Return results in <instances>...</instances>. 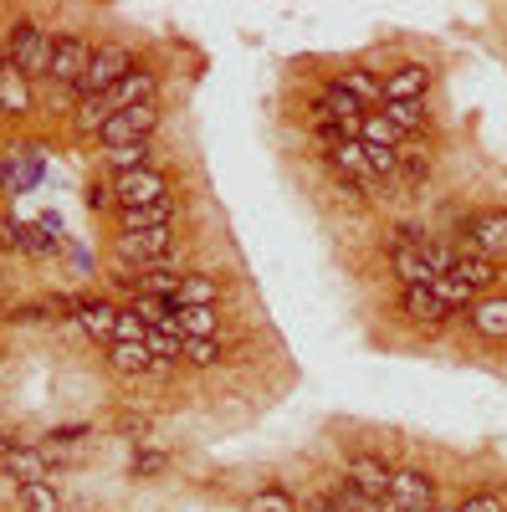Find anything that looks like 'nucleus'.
Listing matches in <instances>:
<instances>
[{
	"label": "nucleus",
	"mask_w": 507,
	"mask_h": 512,
	"mask_svg": "<svg viewBox=\"0 0 507 512\" xmlns=\"http://www.w3.org/2000/svg\"><path fill=\"white\" fill-rule=\"evenodd\" d=\"M0 47H6V67H16L21 77H52L57 36L41 21H11L0 31Z\"/></svg>",
	"instance_id": "nucleus-1"
},
{
	"label": "nucleus",
	"mask_w": 507,
	"mask_h": 512,
	"mask_svg": "<svg viewBox=\"0 0 507 512\" xmlns=\"http://www.w3.org/2000/svg\"><path fill=\"white\" fill-rule=\"evenodd\" d=\"M129 118H134L139 134L149 139V134H154V123H159V108H154V103H144V108H129Z\"/></svg>",
	"instance_id": "nucleus-38"
},
{
	"label": "nucleus",
	"mask_w": 507,
	"mask_h": 512,
	"mask_svg": "<svg viewBox=\"0 0 507 512\" xmlns=\"http://www.w3.org/2000/svg\"><path fill=\"white\" fill-rule=\"evenodd\" d=\"M400 313H405L410 323H420V328H431V333L451 323V308L441 303L431 287H405V292H400Z\"/></svg>",
	"instance_id": "nucleus-12"
},
{
	"label": "nucleus",
	"mask_w": 507,
	"mask_h": 512,
	"mask_svg": "<svg viewBox=\"0 0 507 512\" xmlns=\"http://www.w3.org/2000/svg\"><path fill=\"white\" fill-rule=\"evenodd\" d=\"M0 108L6 113H31V77H21L16 67L0 72Z\"/></svg>",
	"instance_id": "nucleus-23"
},
{
	"label": "nucleus",
	"mask_w": 507,
	"mask_h": 512,
	"mask_svg": "<svg viewBox=\"0 0 507 512\" xmlns=\"http://www.w3.org/2000/svg\"><path fill=\"white\" fill-rule=\"evenodd\" d=\"M88 205H93V210H118V190H113V185H93V190H88Z\"/></svg>",
	"instance_id": "nucleus-39"
},
{
	"label": "nucleus",
	"mask_w": 507,
	"mask_h": 512,
	"mask_svg": "<svg viewBox=\"0 0 507 512\" xmlns=\"http://www.w3.org/2000/svg\"><path fill=\"white\" fill-rule=\"evenodd\" d=\"M185 364H190V369L221 364V338H185Z\"/></svg>",
	"instance_id": "nucleus-33"
},
{
	"label": "nucleus",
	"mask_w": 507,
	"mask_h": 512,
	"mask_svg": "<svg viewBox=\"0 0 507 512\" xmlns=\"http://www.w3.org/2000/svg\"><path fill=\"white\" fill-rule=\"evenodd\" d=\"M390 272L405 282V287H431L436 272L426 262V241H395L390 246Z\"/></svg>",
	"instance_id": "nucleus-10"
},
{
	"label": "nucleus",
	"mask_w": 507,
	"mask_h": 512,
	"mask_svg": "<svg viewBox=\"0 0 507 512\" xmlns=\"http://www.w3.org/2000/svg\"><path fill=\"white\" fill-rule=\"evenodd\" d=\"M385 118L400 134H426V103H385Z\"/></svg>",
	"instance_id": "nucleus-29"
},
{
	"label": "nucleus",
	"mask_w": 507,
	"mask_h": 512,
	"mask_svg": "<svg viewBox=\"0 0 507 512\" xmlns=\"http://www.w3.org/2000/svg\"><path fill=\"white\" fill-rule=\"evenodd\" d=\"M333 82H338V88H344L349 98H359V108H369V103H385V82H379V77H369L364 67H349V72H338Z\"/></svg>",
	"instance_id": "nucleus-20"
},
{
	"label": "nucleus",
	"mask_w": 507,
	"mask_h": 512,
	"mask_svg": "<svg viewBox=\"0 0 507 512\" xmlns=\"http://www.w3.org/2000/svg\"><path fill=\"white\" fill-rule=\"evenodd\" d=\"M385 502H390V512H436V482H431V472H415V466L395 472Z\"/></svg>",
	"instance_id": "nucleus-5"
},
{
	"label": "nucleus",
	"mask_w": 507,
	"mask_h": 512,
	"mask_svg": "<svg viewBox=\"0 0 507 512\" xmlns=\"http://www.w3.org/2000/svg\"><path fill=\"white\" fill-rule=\"evenodd\" d=\"M108 149H123V144H139L144 134H139V128H134V118L129 113H113L108 123H103V134H98Z\"/></svg>",
	"instance_id": "nucleus-32"
},
{
	"label": "nucleus",
	"mask_w": 507,
	"mask_h": 512,
	"mask_svg": "<svg viewBox=\"0 0 507 512\" xmlns=\"http://www.w3.org/2000/svg\"><path fill=\"white\" fill-rule=\"evenodd\" d=\"M461 512H507V497L502 492H472L461 502Z\"/></svg>",
	"instance_id": "nucleus-37"
},
{
	"label": "nucleus",
	"mask_w": 507,
	"mask_h": 512,
	"mask_svg": "<svg viewBox=\"0 0 507 512\" xmlns=\"http://www.w3.org/2000/svg\"><path fill=\"white\" fill-rule=\"evenodd\" d=\"M467 323L477 338H507V297H477L467 308Z\"/></svg>",
	"instance_id": "nucleus-18"
},
{
	"label": "nucleus",
	"mask_w": 507,
	"mask_h": 512,
	"mask_svg": "<svg viewBox=\"0 0 507 512\" xmlns=\"http://www.w3.org/2000/svg\"><path fill=\"white\" fill-rule=\"evenodd\" d=\"M467 256H487V262H502L507 256V210H482L467 226Z\"/></svg>",
	"instance_id": "nucleus-6"
},
{
	"label": "nucleus",
	"mask_w": 507,
	"mask_h": 512,
	"mask_svg": "<svg viewBox=\"0 0 507 512\" xmlns=\"http://www.w3.org/2000/svg\"><path fill=\"white\" fill-rule=\"evenodd\" d=\"M72 313H77V323H82L88 338H113L118 333V308L103 303V297H82V303H72Z\"/></svg>",
	"instance_id": "nucleus-17"
},
{
	"label": "nucleus",
	"mask_w": 507,
	"mask_h": 512,
	"mask_svg": "<svg viewBox=\"0 0 507 512\" xmlns=\"http://www.w3.org/2000/svg\"><path fill=\"white\" fill-rule=\"evenodd\" d=\"M6 446H11V441H6V436H0V451H6Z\"/></svg>",
	"instance_id": "nucleus-43"
},
{
	"label": "nucleus",
	"mask_w": 507,
	"mask_h": 512,
	"mask_svg": "<svg viewBox=\"0 0 507 512\" xmlns=\"http://www.w3.org/2000/svg\"><path fill=\"white\" fill-rule=\"evenodd\" d=\"M47 466H52V456L41 446H6V451H0V472L16 477L21 487L26 482H47Z\"/></svg>",
	"instance_id": "nucleus-13"
},
{
	"label": "nucleus",
	"mask_w": 507,
	"mask_h": 512,
	"mask_svg": "<svg viewBox=\"0 0 507 512\" xmlns=\"http://www.w3.org/2000/svg\"><path fill=\"white\" fill-rule=\"evenodd\" d=\"M359 139H364V149H400V144H405V134H400L385 113H364Z\"/></svg>",
	"instance_id": "nucleus-21"
},
{
	"label": "nucleus",
	"mask_w": 507,
	"mask_h": 512,
	"mask_svg": "<svg viewBox=\"0 0 507 512\" xmlns=\"http://www.w3.org/2000/svg\"><path fill=\"white\" fill-rule=\"evenodd\" d=\"M436 512H461V507H436Z\"/></svg>",
	"instance_id": "nucleus-42"
},
{
	"label": "nucleus",
	"mask_w": 507,
	"mask_h": 512,
	"mask_svg": "<svg viewBox=\"0 0 507 512\" xmlns=\"http://www.w3.org/2000/svg\"><path fill=\"white\" fill-rule=\"evenodd\" d=\"M113 190H118V205H159L169 195V180L159 169H134V175H113Z\"/></svg>",
	"instance_id": "nucleus-9"
},
{
	"label": "nucleus",
	"mask_w": 507,
	"mask_h": 512,
	"mask_svg": "<svg viewBox=\"0 0 507 512\" xmlns=\"http://www.w3.org/2000/svg\"><path fill=\"white\" fill-rule=\"evenodd\" d=\"M21 507L26 512H62V497H57L52 482H26L21 487Z\"/></svg>",
	"instance_id": "nucleus-31"
},
{
	"label": "nucleus",
	"mask_w": 507,
	"mask_h": 512,
	"mask_svg": "<svg viewBox=\"0 0 507 512\" xmlns=\"http://www.w3.org/2000/svg\"><path fill=\"white\" fill-rule=\"evenodd\" d=\"M129 72H134V52L123 47V41H103V47L93 52V62H88V77H82L77 98H108Z\"/></svg>",
	"instance_id": "nucleus-2"
},
{
	"label": "nucleus",
	"mask_w": 507,
	"mask_h": 512,
	"mask_svg": "<svg viewBox=\"0 0 507 512\" xmlns=\"http://www.w3.org/2000/svg\"><path fill=\"white\" fill-rule=\"evenodd\" d=\"M344 482H349L354 492H364L369 502H385V497H390V482H395V466H390L385 456H374V451H354V456L344 461Z\"/></svg>",
	"instance_id": "nucleus-3"
},
{
	"label": "nucleus",
	"mask_w": 507,
	"mask_h": 512,
	"mask_svg": "<svg viewBox=\"0 0 507 512\" xmlns=\"http://www.w3.org/2000/svg\"><path fill=\"white\" fill-rule=\"evenodd\" d=\"M164 466H169V456H164V451H134L129 472H134V477H159Z\"/></svg>",
	"instance_id": "nucleus-36"
},
{
	"label": "nucleus",
	"mask_w": 507,
	"mask_h": 512,
	"mask_svg": "<svg viewBox=\"0 0 507 512\" xmlns=\"http://www.w3.org/2000/svg\"><path fill=\"white\" fill-rule=\"evenodd\" d=\"M118 431H123V436H149V420L134 415V410H123V415H118Z\"/></svg>",
	"instance_id": "nucleus-40"
},
{
	"label": "nucleus",
	"mask_w": 507,
	"mask_h": 512,
	"mask_svg": "<svg viewBox=\"0 0 507 512\" xmlns=\"http://www.w3.org/2000/svg\"><path fill=\"white\" fill-rule=\"evenodd\" d=\"M0 72H6V47H0Z\"/></svg>",
	"instance_id": "nucleus-41"
},
{
	"label": "nucleus",
	"mask_w": 507,
	"mask_h": 512,
	"mask_svg": "<svg viewBox=\"0 0 507 512\" xmlns=\"http://www.w3.org/2000/svg\"><path fill=\"white\" fill-rule=\"evenodd\" d=\"M451 277L472 282V287L482 292L487 282H497V262H487V256H467V251H461V262H456V272H451Z\"/></svg>",
	"instance_id": "nucleus-30"
},
{
	"label": "nucleus",
	"mask_w": 507,
	"mask_h": 512,
	"mask_svg": "<svg viewBox=\"0 0 507 512\" xmlns=\"http://www.w3.org/2000/svg\"><path fill=\"white\" fill-rule=\"evenodd\" d=\"M246 512H298V497L287 487H262V492L246 497Z\"/></svg>",
	"instance_id": "nucleus-28"
},
{
	"label": "nucleus",
	"mask_w": 507,
	"mask_h": 512,
	"mask_svg": "<svg viewBox=\"0 0 507 512\" xmlns=\"http://www.w3.org/2000/svg\"><path fill=\"white\" fill-rule=\"evenodd\" d=\"M108 103L103 98H77V128L82 134H103V123H108Z\"/></svg>",
	"instance_id": "nucleus-34"
},
{
	"label": "nucleus",
	"mask_w": 507,
	"mask_h": 512,
	"mask_svg": "<svg viewBox=\"0 0 507 512\" xmlns=\"http://www.w3.org/2000/svg\"><path fill=\"white\" fill-rule=\"evenodd\" d=\"M113 246H118V262H129L134 272L159 267L164 256H175V236H169V226H159V231H139V236H118Z\"/></svg>",
	"instance_id": "nucleus-4"
},
{
	"label": "nucleus",
	"mask_w": 507,
	"mask_h": 512,
	"mask_svg": "<svg viewBox=\"0 0 507 512\" xmlns=\"http://www.w3.org/2000/svg\"><path fill=\"white\" fill-rule=\"evenodd\" d=\"M328 164L338 169V180H354V185H374L379 175L369 169V149H364V139H344L333 154H328Z\"/></svg>",
	"instance_id": "nucleus-16"
},
{
	"label": "nucleus",
	"mask_w": 507,
	"mask_h": 512,
	"mask_svg": "<svg viewBox=\"0 0 507 512\" xmlns=\"http://www.w3.org/2000/svg\"><path fill=\"white\" fill-rule=\"evenodd\" d=\"M313 118L318 123H333V128H344L349 139H359V123H364V108H359V98H349L338 82H328V88L313 98Z\"/></svg>",
	"instance_id": "nucleus-7"
},
{
	"label": "nucleus",
	"mask_w": 507,
	"mask_h": 512,
	"mask_svg": "<svg viewBox=\"0 0 507 512\" xmlns=\"http://www.w3.org/2000/svg\"><path fill=\"white\" fill-rule=\"evenodd\" d=\"M108 364H113L118 374H149V369H154V359H149L144 344H113V349H108Z\"/></svg>",
	"instance_id": "nucleus-25"
},
{
	"label": "nucleus",
	"mask_w": 507,
	"mask_h": 512,
	"mask_svg": "<svg viewBox=\"0 0 507 512\" xmlns=\"http://www.w3.org/2000/svg\"><path fill=\"white\" fill-rule=\"evenodd\" d=\"M103 103H108V113H129V108L154 103V72H149V67H134V72L123 77V82H118V88H113Z\"/></svg>",
	"instance_id": "nucleus-14"
},
{
	"label": "nucleus",
	"mask_w": 507,
	"mask_h": 512,
	"mask_svg": "<svg viewBox=\"0 0 507 512\" xmlns=\"http://www.w3.org/2000/svg\"><path fill=\"white\" fill-rule=\"evenodd\" d=\"M103 159H108L113 175H134V169H149V139H139V144H123V149H108Z\"/></svg>",
	"instance_id": "nucleus-26"
},
{
	"label": "nucleus",
	"mask_w": 507,
	"mask_h": 512,
	"mask_svg": "<svg viewBox=\"0 0 507 512\" xmlns=\"http://www.w3.org/2000/svg\"><path fill=\"white\" fill-rule=\"evenodd\" d=\"M431 292L441 297L446 308H472V303H477V287H472V282H461V277H436Z\"/></svg>",
	"instance_id": "nucleus-27"
},
{
	"label": "nucleus",
	"mask_w": 507,
	"mask_h": 512,
	"mask_svg": "<svg viewBox=\"0 0 507 512\" xmlns=\"http://www.w3.org/2000/svg\"><path fill=\"white\" fill-rule=\"evenodd\" d=\"M149 338V323L134 313V308H118V333H113V344H144Z\"/></svg>",
	"instance_id": "nucleus-35"
},
{
	"label": "nucleus",
	"mask_w": 507,
	"mask_h": 512,
	"mask_svg": "<svg viewBox=\"0 0 507 512\" xmlns=\"http://www.w3.org/2000/svg\"><path fill=\"white\" fill-rule=\"evenodd\" d=\"M175 323H180L185 338H216L221 313H216V308H175Z\"/></svg>",
	"instance_id": "nucleus-24"
},
{
	"label": "nucleus",
	"mask_w": 507,
	"mask_h": 512,
	"mask_svg": "<svg viewBox=\"0 0 507 512\" xmlns=\"http://www.w3.org/2000/svg\"><path fill=\"white\" fill-rule=\"evenodd\" d=\"M426 88H431V67L426 62H400L385 77V103H426Z\"/></svg>",
	"instance_id": "nucleus-11"
},
{
	"label": "nucleus",
	"mask_w": 507,
	"mask_h": 512,
	"mask_svg": "<svg viewBox=\"0 0 507 512\" xmlns=\"http://www.w3.org/2000/svg\"><path fill=\"white\" fill-rule=\"evenodd\" d=\"M175 221V205L159 200V205H118V236H139V231H159Z\"/></svg>",
	"instance_id": "nucleus-15"
},
{
	"label": "nucleus",
	"mask_w": 507,
	"mask_h": 512,
	"mask_svg": "<svg viewBox=\"0 0 507 512\" xmlns=\"http://www.w3.org/2000/svg\"><path fill=\"white\" fill-rule=\"evenodd\" d=\"M144 349H149L154 364H180V359H185V333H175V328H149Z\"/></svg>",
	"instance_id": "nucleus-22"
},
{
	"label": "nucleus",
	"mask_w": 507,
	"mask_h": 512,
	"mask_svg": "<svg viewBox=\"0 0 507 512\" xmlns=\"http://www.w3.org/2000/svg\"><path fill=\"white\" fill-rule=\"evenodd\" d=\"M98 47H88L77 31L57 36V52H52V82H67V88H82V77H88V62H93Z\"/></svg>",
	"instance_id": "nucleus-8"
},
{
	"label": "nucleus",
	"mask_w": 507,
	"mask_h": 512,
	"mask_svg": "<svg viewBox=\"0 0 507 512\" xmlns=\"http://www.w3.org/2000/svg\"><path fill=\"white\" fill-rule=\"evenodd\" d=\"M216 297H221V282L210 272H185V282L175 292V308H216Z\"/></svg>",
	"instance_id": "nucleus-19"
}]
</instances>
